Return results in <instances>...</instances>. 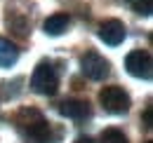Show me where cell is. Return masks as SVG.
Masks as SVG:
<instances>
[{
  "instance_id": "cell-1",
  "label": "cell",
  "mask_w": 153,
  "mask_h": 143,
  "mask_svg": "<svg viewBox=\"0 0 153 143\" xmlns=\"http://www.w3.org/2000/svg\"><path fill=\"white\" fill-rule=\"evenodd\" d=\"M14 127L26 143H54L59 134H52V125L38 108H21L14 115Z\"/></svg>"
},
{
  "instance_id": "cell-2",
  "label": "cell",
  "mask_w": 153,
  "mask_h": 143,
  "mask_svg": "<svg viewBox=\"0 0 153 143\" xmlns=\"http://www.w3.org/2000/svg\"><path fill=\"white\" fill-rule=\"evenodd\" d=\"M31 89L42 96H54L59 89V75L52 61H40L31 75Z\"/></svg>"
},
{
  "instance_id": "cell-3",
  "label": "cell",
  "mask_w": 153,
  "mask_h": 143,
  "mask_svg": "<svg viewBox=\"0 0 153 143\" xmlns=\"http://www.w3.org/2000/svg\"><path fill=\"white\" fill-rule=\"evenodd\" d=\"M99 103L106 113L111 115H125L132 101H130V94L123 89V87H104L99 91Z\"/></svg>"
},
{
  "instance_id": "cell-4",
  "label": "cell",
  "mask_w": 153,
  "mask_h": 143,
  "mask_svg": "<svg viewBox=\"0 0 153 143\" xmlns=\"http://www.w3.org/2000/svg\"><path fill=\"white\" fill-rule=\"evenodd\" d=\"M125 68L130 75L134 77H141V80H151V73H153V59L149 52L144 49H134V52L127 54L125 59Z\"/></svg>"
},
{
  "instance_id": "cell-5",
  "label": "cell",
  "mask_w": 153,
  "mask_h": 143,
  "mask_svg": "<svg viewBox=\"0 0 153 143\" xmlns=\"http://www.w3.org/2000/svg\"><path fill=\"white\" fill-rule=\"evenodd\" d=\"M80 68H82V75H87L90 80H104V77L108 75L111 63H108L99 52L90 49V52L82 54V59H80Z\"/></svg>"
},
{
  "instance_id": "cell-6",
  "label": "cell",
  "mask_w": 153,
  "mask_h": 143,
  "mask_svg": "<svg viewBox=\"0 0 153 143\" xmlns=\"http://www.w3.org/2000/svg\"><path fill=\"white\" fill-rule=\"evenodd\" d=\"M127 35V31H125V24L123 21H118V19H108V21H104L101 26H99V38L106 42V45H120L123 40Z\"/></svg>"
},
{
  "instance_id": "cell-7",
  "label": "cell",
  "mask_w": 153,
  "mask_h": 143,
  "mask_svg": "<svg viewBox=\"0 0 153 143\" xmlns=\"http://www.w3.org/2000/svg\"><path fill=\"white\" fill-rule=\"evenodd\" d=\"M57 110L64 117H71V120H85V117H90V103L80 101V99H66V101L59 103Z\"/></svg>"
},
{
  "instance_id": "cell-8",
  "label": "cell",
  "mask_w": 153,
  "mask_h": 143,
  "mask_svg": "<svg viewBox=\"0 0 153 143\" xmlns=\"http://www.w3.org/2000/svg\"><path fill=\"white\" fill-rule=\"evenodd\" d=\"M68 24H71V17H68V14H64V12H59V14H52V17L45 19L42 28H45V33H47V35H61V33H66Z\"/></svg>"
},
{
  "instance_id": "cell-9",
  "label": "cell",
  "mask_w": 153,
  "mask_h": 143,
  "mask_svg": "<svg viewBox=\"0 0 153 143\" xmlns=\"http://www.w3.org/2000/svg\"><path fill=\"white\" fill-rule=\"evenodd\" d=\"M19 59V47L14 42H10L7 38L0 35V68H10L14 66Z\"/></svg>"
},
{
  "instance_id": "cell-10",
  "label": "cell",
  "mask_w": 153,
  "mask_h": 143,
  "mask_svg": "<svg viewBox=\"0 0 153 143\" xmlns=\"http://www.w3.org/2000/svg\"><path fill=\"white\" fill-rule=\"evenodd\" d=\"M7 26H10V31H14L17 35H28V21L17 14V12H12V14H7Z\"/></svg>"
},
{
  "instance_id": "cell-11",
  "label": "cell",
  "mask_w": 153,
  "mask_h": 143,
  "mask_svg": "<svg viewBox=\"0 0 153 143\" xmlns=\"http://www.w3.org/2000/svg\"><path fill=\"white\" fill-rule=\"evenodd\" d=\"M101 143H127V136L120 129H104L101 131Z\"/></svg>"
},
{
  "instance_id": "cell-12",
  "label": "cell",
  "mask_w": 153,
  "mask_h": 143,
  "mask_svg": "<svg viewBox=\"0 0 153 143\" xmlns=\"http://www.w3.org/2000/svg\"><path fill=\"white\" fill-rule=\"evenodd\" d=\"M132 2V10L141 17H151L153 12V0H130Z\"/></svg>"
},
{
  "instance_id": "cell-13",
  "label": "cell",
  "mask_w": 153,
  "mask_h": 143,
  "mask_svg": "<svg viewBox=\"0 0 153 143\" xmlns=\"http://www.w3.org/2000/svg\"><path fill=\"white\" fill-rule=\"evenodd\" d=\"M144 122H146V129H151V127H153V108H146V113H144Z\"/></svg>"
},
{
  "instance_id": "cell-14",
  "label": "cell",
  "mask_w": 153,
  "mask_h": 143,
  "mask_svg": "<svg viewBox=\"0 0 153 143\" xmlns=\"http://www.w3.org/2000/svg\"><path fill=\"white\" fill-rule=\"evenodd\" d=\"M76 143H92V141H90V139H87V136H85V139H82V136H80V139H78Z\"/></svg>"
},
{
  "instance_id": "cell-15",
  "label": "cell",
  "mask_w": 153,
  "mask_h": 143,
  "mask_svg": "<svg viewBox=\"0 0 153 143\" xmlns=\"http://www.w3.org/2000/svg\"><path fill=\"white\" fill-rule=\"evenodd\" d=\"M149 143H153V141H149Z\"/></svg>"
}]
</instances>
